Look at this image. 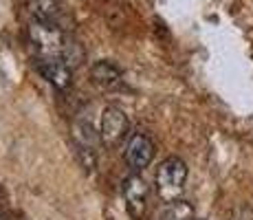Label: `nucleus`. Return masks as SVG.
<instances>
[{
	"label": "nucleus",
	"mask_w": 253,
	"mask_h": 220,
	"mask_svg": "<svg viewBox=\"0 0 253 220\" xmlns=\"http://www.w3.org/2000/svg\"><path fill=\"white\" fill-rule=\"evenodd\" d=\"M29 40L36 51L38 60H64L69 62L73 44L66 40L64 31L57 29V24L33 22L29 29Z\"/></svg>",
	"instance_id": "nucleus-1"
},
{
	"label": "nucleus",
	"mask_w": 253,
	"mask_h": 220,
	"mask_svg": "<svg viewBox=\"0 0 253 220\" xmlns=\"http://www.w3.org/2000/svg\"><path fill=\"white\" fill-rule=\"evenodd\" d=\"M185 180H187V165L178 156H169L165 159L157 170V192L159 196L168 203L178 200L185 189Z\"/></svg>",
	"instance_id": "nucleus-2"
},
{
	"label": "nucleus",
	"mask_w": 253,
	"mask_h": 220,
	"mask_svg": "<svg viewBox=\"0 0 253 220\" xmlns=\"http://www.w3.org/2000/svg\"><path fill=\"white\" fill-rule=\"evenodd\" d=\"M128 117H126V112L121 108H117V106H108V108H104L99 117V126H97V130H99V139L101 143L106 145H119L121 141L128 136Z\"/></svg>",
	"instance_id": "nucleus-3"
},
{
	"label": "nucleus",
	"mask_w": 253,
	"mask_h": 220,
	"mask_svg": "<svg viewBox=\"0 0 253 220\" xmlns=\"http://www.w3.org/2000/svg\"><path fill=\"white\" fill-rule=\"evenodd\" d=\"M126 163L130 165V170L134 172H141L143 168H148L150 161L154 156V143L150 136L145 134H132L126 143Z\"/></svg>",
	"instance_id": "nucleus-4"
},
{
	"label": "nucleus",
	"mask_w": 253,
	"mask_h": 220,
	"mask_svg": "<svg viewBox=\"0 0 253 220\" xmlns=\"http://www.w3.org/2000/svg\"><path fill=\"white\" fill-rule=\"evenodd\" d=\"M38 73L55 90H69L73 82V71L64 60H38Z\"/></svg>",
	"instance_id": "nucleus-5"
},
{
	"label": "nucleus",
	"mask_w": 253,
	"mask_h": 220,
	"mask_svg": "<svg viewBox=\"0 0 253 220\" xmlns=\"http://www.w3.org/2000/svg\"><path fill=\"white\" fill-rule=\"evenodd\" d=\"M124 198L132 216H141L143 214L145 200H148V183L137 172L124 180Z\"/></svg>",
	"instance_id": "nucleus-6"
},
{
	"label": "nucleus",
	"mask_w": 253,
	"mask_h": 220,
	"mask_svg": "<svg viewBox=\"0 0 253 220\" xmlns=\"http://www.w3.org/2000/svg\"><path fill=\"white\" fill-rule=\"evenodd\" d=\"M90 77L95 80L97 86L101 88H119L124 84V71L110 60H101V62H95L90 68Z\"/></svg>",
	"instance_id": "nucleus-7"
},
{
	"label": "nucleus",
	"mask_w": 253,
	"mask_h": 220,
	"mask_svg": "<svg viewBox=\"0 0 253 220\" xmlns=\"http://www.w3.org/2000/svg\"><path fill=\"white\" fill-rule=\"evenodd\" d=\"M29 13L33 22L42 24H57L60 20V0H31L29 2Z\"/></svg>",
	"instance_id": "nucleus-8"
},
{
	"label": "nucleus",
	"mask_w": 253,
	"mask_h": 220,
	"mask_svg": "<svg viewBox=\"0 0 253 220\" xmlns=\"http://www.w3.org/2000/svg\"><path fill=\"white\" fill-rule=\"evenodd\" d=\"M73 136H75L77 150H95L99 143V130H95L88 121H77L73 126Z\"/></svg>",
	"instance_id": "nucleus-9"
},
{
	"label": "nucleus",
	"mask_w": 253,
	"mask_h": 220,
	"mask_svg": "<svg viewBox=\"0 0 253 220\" xmlns=\"http://www.w3.org/2000/svg\"><path fill=\"white\" fill-rule=\"evenodd\" d=\"M161 220H196L194 207L185 200H172L161 214Z\"/></svg>",
	"instance_id": "nucleus-10"
},
{
	"label": "nucleus",
	"mask_w": 253,
	"mask_h": 220,
	"mask_svg": "<svg viewBox=\"0 0 253 220\" xmlns=\"http://www.w3.org/2000/svg\"><path fill=\"white\" fill-rule=\"evenodd\" d=\"M0 220H4V218H2V216H0Z\"/></svg>",
	"instance_id": "nucleus-11"
}]
</instances>
